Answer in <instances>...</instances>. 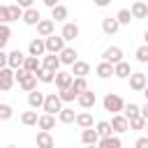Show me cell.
<instances>
[{"instance_id":"obj_36","label":"cell","mask_w":148,"mask_h":148,"mask_svg":"<svg viewBox=\"0 0 148 148\" xmlns=\"http://www.w3.org/2000/svg\"><path fill=\"white\" fill-rule=\"evenodd\" d=\"M21 123H23L25 127L37 125V111H35V109H32V111H23V113H21Z\"/></svg>"},{"instance_id":"obj_14","label":"cell","mask_w":148,"mask_h":148,"mask_svg":"<svg viewBox=\"0 0 148 148\" xmlns=\"http://www.w3.org/2000/svg\"><path fill=\"white\" fill-rule=\"evenodd\" d=\"M97 146H99V148H120L123 141H120V136H116V134L111 132V134H106V136H99V139H97Z\"/></svg>"},{"instance_id":"obj_46","label":"cell","mask_w":148,"mask_h":148,"mask_svg":"<svg viewBox=\"0 0 148 148\" xmlns=\"http://www.w3.org/2000/svg\"><path fill=\"white\" fill-rule=\"evenodd\" d=\"M5 65H7V51L0 49V67H5Z\"/></svg>"},{"instance_id":"obj_38","label":"cell","mask_w":148,"mask_h":148,"mask_svg":"<svg viewBox=\"0 0 148 148\" xmlns=\"http://www.w3.org/2000/svg\"><path fill=\"white\" fill-rule=\"evenodd\" d=\"M74 90H76V95L81 92V90H86L88 88V81H86V76H72V83H69Z\"/></svg>"},{"instance_id":"obj_32","label":"cell","mask_w":148,"mask_h":148,"mask_svg":"<svg viewBox=\"0 0 148 148\" xmlns=\"http://www.w3.org/2000/svg\"><path fill=\"white\" fill-rule=\"evenodd\" d=\"M39 65H42V62H39V58H37V56H30V53H28V56H25V58H23V65H21V67H23V69H28V72H32V74H35V72H37V67H39Z\"/></svg>"},{"instance_id":"obj_43","label":"cell","mask_w":148,"mask_h":148,"mask_svg":"<svg viewBox=\"0 0 148 148\" xmlns=\"http://www.w3.org/2000/svg\"><path fill=\"white\" fill-rule=\"evenodd\" d=\"M95 132H97L99 136H106V134H111V125H109V120H99V123L95 125Z\"/></svg>"},{"instance_id":"obj_21","label":"cell","mask_w":148,"mask_h":148,"mask_svg":"<svg viewBox=\"0 0 148 148\" xmlns=\"http://www.w3.org/2000/svg\"><path fill=\"white\" fill-rule=\"evenodd\" d=\"M35 143L37 146H42V148H53V136H51V132L49 130H39L37 132V136H35Z\"/></svg>"},{"instance_id":"obj_15","label":"cell","mask_w":148,"mask_h":148,"mask_svg":"<svg viewBox=\"0 0 148 148\" xmlns=\"http://www.w3.org/2000/svg\"><path fill=\"white\" fill-rule=\"evenodd\" d=\"M67 16H69V9H67L65 5L56 2V5L51 7V18H53L56 23H62V21H67Z\"/></svg>"},{"instance_id":"obj_27","label":"cell","mask_w":148,"mask_h":148,"mask_svg":"<svg viewBox=\"0 0 148 148\" xmlns=\"http://www.w3.org/2000/svg\"><path fill=\"white\" fill-rule=\"evenodd\" d=\"M37 127L51 132V130L56 127V116H51V113H42V116H37Z\"/></svg>"},{"instance_id":"obj_34","label":"cell","mask_w":148,"mask_h":148,"mask_svg":"<svg viewBox=\"0 0 148 148\" xmlns=\"http://www.w3.org/2000/svg\"><path fill=\"white\" fill-rule=\"evenodd\" d=\"M9 39H12V28H9V23H0V49H5Z\"/></svg>"},{"instance_id":"obj_3","label":"cell","mask_w":148,"mask_h":148,"mask_svg":"<svg viewBox=\"0 0 148 148\" xmlns=\"http://www.w3.org/2000/svg\"><path fill=\"white\" fill-rule=\"evenodd\" d=\"M130 88L134 90V92H146V88H148V76L143 74V72H130Z\"/></svg>"},{"instance_id":"obj_9","label":"cell","mask_w":148,"mask_h":148,"mask_svg":"<svg viewBox=\"0 0 148 148\" xmlns=\"http://www.w3.org/2000/svg\"><path fill=\"white\" fill-rule=\"evenodd\" d=\"M39 18H42V14H39V9H37L35 5L25 7V9H23V14H21V21H23L25 25H35Z\"/></svg>"},{"instance_id":"obj_23","label":"cell","mask_w":148,"mask_h":148,"mask_svg":"<svg viewBox=\"0 0 148 148\" xmlns=\"http://www.w3.org/2000/svg\"><path fill=\"white\" fill-rule=\"evenodd\" d=\"M97 139H99V134H97L92 127H83V130H81V143H86V146H97Z\"/></svg>"},{"instance_id":"obj_22","label":"cell","mask_w":148,"mask_h":148,"mask_svg":"<svg viewBox=\"0 0 148 148\" xmlns=\"http://www.w3.org/2000/svg\"><path fill=\"white\" fill-rule=\"evenodd\" d=\"M53 81H56L58 90H62V88H69V83H72V74H69V72H62V69H58V72L53 74Z\"/></svg>"},{"instance_id":"obj_48","label":"cell","mask_w":148,"mask_h":148,"mask_svg":"<svg viewBox=\"0 0 148 148\" xmlns=\"http://www.w3.org/2000/svg\"><path fill=\"white\" fill-rule=\"evenodd\" d=\"M32 2H35V0H16V5H18V7H23V9H25V7H30Z\"/></svg>"},{"instance_id":"obj_41","label":"cell","mask_w":148,"mask_h":148,"mask_svg":"<svg viewBox=\"0 0 148 148\" xmlns=\"http://www.w3.org/2000/svg\"><path fill=\"white\" fill-rule=\"evenodd\" d=\"M116 21H118L120 25H130V21H132V14H130V9H120V12L116 14Z\"/></svg>"},{"instance_id":"obj_50","label":"cell","mask_w":148,"mask_h":148,"mask_svg":"<svg viewBox=\"0 0 148 148\" xmlns=\"http://www.w3.org/2000/svg\"><path fill=\"white\" fill-rule=\"evenodd\" d=\"M42 2H44V5H46V7H49V9H51V7H53V5H56V2H60V0H42Z\"/></svg>"},{"instance_id":"obj_18","label":"cell","mask_w":148,"mask_h":148,"mask_svg":"<svg viewBox=\"0 0 148 148\" xmlns=\"http://www.w3.org/2000/svg\"><path fill=\"white\" fill-rule=\"evenodd\" d=\"M69 67H72V69H69L72 76H86V74H90V65H88L86 60H79V58H76Z\"/></svg>"},{"instance_id":"obj_26","label":"cell","mask_w":148,"mask_h":148,"mask_svg":"<svg viewBox=\"0 0 148 148\" xmlns=\"http://www.w3.org/2000/svg\"><path fill=\"white\" fill-rule=\"evenodd\" d=\"M56 116H58V120H60L62 125H69V123H74V116H76V113H74V109H72V106H65V104H62V106H60V111H58Z\"/></svg>"},{"instance_id":"obj_20","label":"cell","mask_w":148,"mask_h":148,"mask_svg":"<svg viewBox=\"0 0 148 148\" xmlns=\"http://www.w3.org/2000/svg\"><path fill=\"white\" fill-rule=\"evenodd\" d=\"M130 14H132V18H146L148 16V5L143 0H136V2H132Z\"/></svg>"},{"instance_id":"obj_2","label":"cell","mask_w":148,"mask_h":148,"mask_svg":"<svg viewBox=\"0 0 148 148\" xmlns=\"http://www.w3.org/2000/svg\"><path fill=\"white\" fill-rule=\"evenodd\" d=\"M60 106H62V99L58 97V92H49V95H44V102H42V111H44V113L56 116V113L60 111Z\"/></svg>"},{"instance_id":"obj_31","label":"cell","mask_w":148,"mask_h":148,"mask_svg":"<svg viewBox=\"0 0 148 148\" xmlns=\"http://www.w3.org/2000/svg\"><path fill=\"white\" fill-rule=\"evenodd\" d=\"M95 74H97L99 79H109V76L113 74V65H111V62H106V60H102V62L95 67Z\"/></svg>"},{"instance_id":"obj_44","label":"cell","mask_w":148,"mask_h":148,"mask_svg":"<svg viewBox=\"0 0 148 148\" xmlns=\"http://www.w3.org/2000/svg\"><path fill=\"white\" fill-rule=\"evenodd\" d=\"M0 23H9V16H7V5H0Z\"/></svg>"},{"instance_id":"obj_42","label":"cell","mask_w":148,"mask_h":148,"mask_svg":"<svg viewBox=\"0 0 148 148\" xmlns=\"http://www.w3.org/2000/svg\"><path fill=\"white\" fill-rule=\"evenodd\" d=\"M134 56H136V60H139L141 65H146V62H148V44H141Z\"/></svg>"},{"instance_id":"obj_5","label":"cell","mask_w":148,"mask_h":148,"mask_svg":"<svg viewBox=\"0 0 148 148\" xmlns=\"http://www.w3.org/2000/svg\"><path fill=\"white\" fill-rule=\"evenodd\" d=\"M76 102H79L81 109H92V106L97 104V95H95L90 88H86V90H81V92L76 95Z\"/></svg>"},{"instance_id":"obj_10","label":"cell","mask_w":148,"mask_h":148,"mask_svg":"<svg viewBox=\"0 0 148 148\" xmlns=\"http://www.w3.org/2000/svg\"><path fill=\"white\" fill-rule=\"evenodd\" d=\"M35 28H37V35H39V37H46V35L56 32V21H53V18H39V21L35 23Z\"/></svg>"},{"instance_id":"obj_29","label":"cell","mask_w":148,"mask_h":148,"mask_svg":"<svg viewBox=\"0 0 148 148\" xmlns=\"http://www.w3.org/2000/svg\"><path fill=\"white\" fill-rule=\"evenodd\" d=\"M74 123L83 130V127H92V113L86 109V111H81V113H76L74 116Z\"/></svg>"},{"instance_id":"obj_45","label":"cell","mask_w":148,"mask_h":148,"mask_svg":"<svg viewBox=\"0 0 148 148\" xmlns=\"http://www.w3.org/2000/svg\"><path fill=\"white\" fill-rule=\"evenodd\" d=\"M134 146H136V148H146V146H148V139H146V136H141V139H136V143H134Z\"/></svg>"},{"instance_id":"obj_24","label":"cell","mask_w":148,"mask_h":148,"mask_svg":"<svg viewBox=\"0 0 148 148\" xmlns=\"http://www.w3.org/2000/svg\"><path fill=\"white\" fill-rule=\"evenodd\" d=\"M118 28H120V23L116 21V16H113V18H111V16L102 18V32H104V35H116Z\"/></svg>"},{"instance_id":"obj_13","label":"cell","mask_w":148,"mask_h":148,"mask_svg":"<svg viewBox=\"0 0 148 148\" xmlns=\"http://www.w3.org/2000/svg\"><path fill=\"white\" fill-rule=\"evenodd\" d=\"M28 53H30V56H37V58H42V56L46 53L44 37H35V39H30V44H28Z\"/></svg>"},{"instance_id":"obj_47","label":"cell","mask_w":148,"mask_h":148,"mask_svg":"<svg viewBox=\"0 0 148 148\" xmlns=\"http://www.w3.org/2000/svg\"><path fill=\"white\" fill-rule=\"evenodd\" d=\"M92 5H95V7H109L111 0H92Z\"/></svg>"},{"instance_id":"obj_35","label":"cell","mask_w":148,"mask_h":148,"mask_svg":"<svg viewBox=\"0 0 148 148\" xmlns=\"http://www.w3.org/2000/svg\"><path fill=\"white\" fill-rule=\"evenodd\" d=\"M58 97L62 99V104H69V102H74L76 99V90L69 86V88H62L60 92H58Z\"/></svg>"},{"instance_id":"obj_37","label":"cell","mask_w":148,"mask_h":148,"mask_svg":"<svg viewBox=\"0 0 148 148\" xmlns=\"http://www.w3.org/2000/svg\"><path fill=\"white\" fill-rule=\"evenodd\" d=\"M21 14H23V7H18L16 2H14V5H7V16H9V23H12V21H18V18H21Z\"/></svg>"},{"instance_id":"obj_6","label":"cell","mask_w":148,"mask_h":148,"mask_svg":"<svg viewBox=\"0 0 148 148\" xmlns=\"http://www.w3.org/2000/svg\"><path fill=\"white\" fill-rule=\"evenodd\" d=\"M12 86H14V69L5 65V67H0V92L12 90Z\"/></svg>"},{"instance_id":"obj_30","label":"cell","mask_w":148,"mask_h":148,"mask_svg":"<svg viewBox=\"0 0 148 148\" xmlns=\"http://www.w3.org/2000/svg\"><path fill=\"white\" fill-rule=\"evenodd\" d=\"M146 118L141 116V113H136V116H130L127 118V130H134V132H139V130H143L146 127Z\"/></svg>"},{"instance_id":"obj_25","label":"cell","mask_w":148,"mask_h":148,"mask_svg":"<svg viewBox=\"0 0 148 148\" xmlns=\"http://www.w3.org/2000/svg\"><path fill=\"white\" fill-rule=\"evenodd\" d=\"M18 86H21V90H23V92H30V90H35V88H37V76H35L32 72H28V74L18 81Z\"/></svg>"},{"instance_id":"obj_11","label":"cell","mask_w":148,"mask_h":148,"mask_svg":"<svg viewBox=\"0 0 148 148\" xmlns=\"http://www.w3.org/2000/svg\"><path fill=\"white\" fill-rule=\"evenodd\" d=\"M39 62H42V67L49 69V72H58V69H60V58H58V53H44Z\"/></svg>"},{"instance_id":"obj_8","label":"cell","mask_w":148,"mask_h":148,"mask_svg":"<svg viewBox=\"0 0 148 148\" xmlns=\"http://www.w3.org/2000/svg\"><path fill=\"white\" fill-rule=\"evenodd\" d=\"M58 58H60V65H67V67H69V65L79 58V51H76L74 46H67V44H65V46L58 51Z\"/></svg>"},{"instance_id":"obj_7","label":"cell","mask_w":148,"mask_h":148,"mask_svg":"<svg viewBox=\"0 0 148 148\" xmlns=\"http://www.w3.org/2000/svg\"><path fill=\"white\" fill-rule=\"evenodd\" d=\"M60 35H62L65 42H74V39L81 35V28H79L76 23H72V21H62V30H60Z\"/></svg>"},{"instance_id":"obj_17","label":"cell","mask_w":148,"mask_h":148,"mask_svg":"<svg viewBox=\"0 0 148 148\" xmlns=\"http://www.w3.org/2000/svg\"><path fill=\"white\" fill-rule=\"evenodd\" d=\"M23 58H25V53H23L21 49H14V51H9V53H7V67H12V69L21 67V65H23Z\"/></svg>"},{"instance_id":"obj_40","label":"cell","mask_w":148,"mask_h":148,"mask_svg":"<svg viewBox=\"0 0 148 148\" xmlns=\"http://www.w3.org/2000/svg\"><path fill=\"white\" fill-rule=\"evenodd\" d=\"M14 116V109H12V104H7V102H0V120H9Z\"/></svg>"},{"instance_id":"obj_19","label":"cell","mask_w":148,"mask_h":148,"mask_svg":"<svg viewBox=\"0 0 148 148\" xmlns=\"http://www.w3.org/2000/svg\"><path fill=\"white\" fill-rule=\"evenodd\" d=\"M130 72H132V67H130V62H127L125 58L118 60V62H113V76H116V79H127Z\"/></svg>"},{"instance_id":"obj_28","label":"cell","mask_w":148,"mask_h":148,"mask_svg":"<svg viewBox=\"0 0 148 148\" xmlns=\"http://www.w3.org/2000/svg\"><path fill=\"white\" fill-rule=\"evenodd\" d=\"M42 102H44V92H39L37 88L28 92V106L30 109H42Z\"/></svg>"},{"instance_id":"obj_12","label":"cell","mask_w":148,"mask_h":148,"mask_svg":"<svg viewBox=\"0 0 148 148\" xmlns=\"http://www.w3.org/2000/svg\"><path fill=\"white\" fill-rule=\"evenodd\" d=\"M109 125H111V132H113V134H123V132H127V118H125L123 113H113Z\"/></svg>"},{"instance_id":"obj_49","label":"cell","mask_w":148,"mask_h":148,"mask_svg":"<svg viewBox=\"0 0 148 148\" xmlns=\"http://www.w3.org/2000/svg\"><path fill=\"white\" fill-rule=\"evenodd\" d=\"M139 113H141V116H143V118L148 120V104H143V106H139Z\"/></svg>"},{"instance_id":"obj_16","label":"cell","mask_w":148,"mask_h":148,"mask_svg":"<svg viewBox=\"0 0 148 148\" xmlns=\"http://www.w3.org/2000/svg\"><path fill=\"white\" fill-rule=\"evenodd\" d=\"M102 60H106V62H118V60H123V49L120 46H109V49H104V53H102Z\"/></svg>"},{"instance_id":"obj_39","label":"cell","mask_w":148,"mask_h":148,"mask_svg":"<svg viewBox=\"0 0 148 148\" xmlns=\"http://www.w3.org/2000/svg\"><path fill=\"white\" fill-rule=\"evenodd\" d=\"M120 113H123L125 118H130V116H136V113H139V104H136V102H127V104L123 106V111H120Z\"/></svg>"},{"instance_id":"obj_1","label":"cell","mask_w":148,"mask_h":148,"mask_svg":"<svg viewBox=\"0 0 148 148\" xmlns=\"http://www.w3.org/2000/svg\"><path fill=\"white\" fill-rule=\"evenodd\" d=\"M102 106H104V111H109V113H120L123 106H125V99H123L120 95H116V92H106L104 99H102Z\"/></svg>"},{"instance_id":"obj_4","label":"cell","mask_w":148,"mask_h":148,"mask_svg":"<svg viewBox=\"0 0 148 148\" xmlns=\"http://www.w3.org/2000/svg\"><path fill=\"white\" fill-rule=\"evenodd\" d=\"M65 44H67V42L62 39V35H56V32H51V35H46V37H44L46 53H58V51H60Z\"/></svg>"},{"instance_id":"obj_33","label":"cell","mask_w":148,"mask_h":148,"mask_svg":"<svg viewBox=\"0 0 148 148\" xmlns=\"http://www.w3.org/2000/svg\"><path fill=\"white\" fill-rule=\"evenodd\" d=\"M53 74H56V72H49V69H44L42 65H39L37 72H35V76H37L39 83H53Z\"/></svg>"}]
</instances>
